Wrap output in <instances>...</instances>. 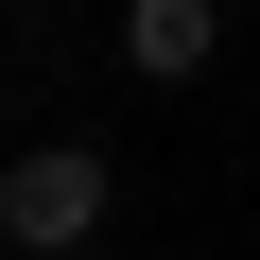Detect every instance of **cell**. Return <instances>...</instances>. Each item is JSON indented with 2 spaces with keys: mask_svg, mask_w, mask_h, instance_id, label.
Returning a JSON list of instances; mask_svg holds the SVG:
<instances>
[{
  "mask_svg": "<svg viewBox=\"0 0 260 260\" xmlns=\"http://www.w3.org/2000/svg\"><path fill=\"white\" fill-rule=\"evenodd\" d=\"M104 225V156L87 139H52V156H0V243H18V260H70Z\"/></svg>",
  "mask_w": 260,
  "mask_h": 260,
  "instance_id": "cell-1",
  "label": "cell"
},
{
  "mask_svg": "<svg viewBox=\"0 0 260 260\" xmlns=\"http://www.w3.org/2000/svg\"><path fill=\"white\" fill-rule=\"evenodd\" d=\"M225 52V18H208V0H121V70H156V87H191Z\"/></svg>",
  "mask_w": 260,
  "mask_h": 260,
  "instance_id": "cell-2",
  "label": "cell"
}]
</instances>
